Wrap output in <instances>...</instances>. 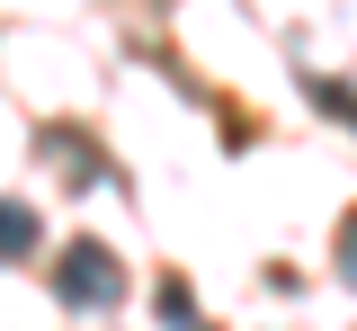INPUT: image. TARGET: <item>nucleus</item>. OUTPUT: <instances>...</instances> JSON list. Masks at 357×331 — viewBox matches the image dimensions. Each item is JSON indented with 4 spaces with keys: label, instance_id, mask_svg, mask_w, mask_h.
<instances>
[{
    "label": "nucleus",
    "instance_id": "obj_1",
    "mask_svg": "<svg viewBox=\"0 0 357 331\" xmlns=\"http://www.w3.org/2000/svg\"><path fill=\"white\" fill-rule=\"evenodd\" d=\"M116 260H107V251H98V242H72V251H63V278H54V295H63V304H116Z\"/></svg>",
    "mask_w": 357,
    "mask_h": 331
},
{
    "label": "nucleus",
    "instance_id": "obj_2",
    "mask_svg": "<svg viewBox=\"0 0 357 331\" xmlns=\"http://www.w3.org/2000/svg\"><path fill=\"white\" fill-rule=\"evenodd\" d=\"M36 242V206H0V260Z\"/></svg>",
    "mask_w": 357,
    "mask_h": 331
},
{
    "label": "nucleus",
    "instance_id": "obj_3",
    "mask_svg": "<svg viewBox=\"0 0 357 331\" xmlns=\"http://www.w3.org/2000/svg\"><path fill=\"white\" fill-rule=\"evenodd\" d=\"M304 90L321 98V108H340V117H349V126H357V90H340V81H304Z\"/></svg>",
    "mask_w": 357,
    "mask_h": 331
},
{
    "label": "nucleus",
    "instance_id": "obj_4",
    "mask_svg": "<svg viewBox=\"0 0 357 331\" xmlns=\"http://www.w3.org/2000/svg\"><path fill=\"white\" fill-rule=\"evenodd\" d=\"M340 269H349V278H357V215H349V224H340Z\"/></svg>",
    "mask_w": 357,
    "mask_h": 331
}]
</instances>
